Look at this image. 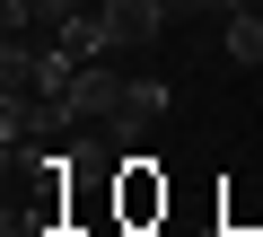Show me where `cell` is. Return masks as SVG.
I'll use <instances>...</instances> for the list:
<instances>
[{"instance_id": "ba28073f", "label": "cell", "mask_w": 263, "mask_h": 237, "mask_svg": "<svg viewBox=\"0 0 263 237\" xmlns=\"http://www.w3.org/2000/svg\"><path fill=\"white\" fill-rule=\"evenodd\" d=\"M184 9H219V0H176V18H184Z\"/></svg>"}, {"instance_id": "8992f818", "label": "cell", "mask_w": 263, "mask_h": 237, "mask_svg": "<svg viewBox=\"0 0 263 237\" xmlns=\"http://www.w3.org/2000/svg\"><path fill=\"white\" fill-rule=\"evenodd\" d=\"M219 18H228V27H219V35H228V62H237V70H263V0L219 9Z\"/></svg>"}, {"instance_id": "3957f363", "label": "cell", "mask_w": 263, "mask_h": 237, "mask_svg": "<svg viewBox=\"0 0 263 237\" xmlns=\"http://www.w3.org/2000/svg\"><path fill=\"white\" fill-rule=\"evenodd\" d=\"M167 105H176V88L158 79V70H141L123 88V114H114V141H141V132H158L167 123Z\"/></svg>"}, {"instance_id": "52a82bcc", "label": "cell", "mask_w": 263, "mask_h": 237, "mask_svg": "<svg viewBox=\"0 0 263 237\" xmlns=\"http://www.w3.org/2000/svg\"><path fill=\"white\" fill-rule=\"evenodd\" d=\"M79 9H88V0H27V35H35V44H53Z\"/></svg>"}, {"instance_id": "277c9868", "label": "cell", "mask_w": 263, "mask_h": 237, "mask_svg": "<svg viewBox=\"0 0 263 237\" xmlns=\"http://www.w3.org/2000/svg\"><path fill=\"white\" fill-rule=\"evenodd\" d=\"M105 18H114L123 44H158V35L176 27V0H105Z\"/></svg>"}, {"instance_id": "7a4b0ae2", "label": "cell", "mask_w": 263, "mask_h": 237, "mask_svg": "<svg viewBox=\"0 0 263 237\" xmlns=\"http://www.w3.org/2000/svg\"><path fill=\"white\" fill-rule=\"evenodd\" d=\"M114 211H123V228H149V220L167 211V176H158L149 158H123V167H114Z\"/></svg>"}, {"instance_id": "5b68a950", "label": "cell", "mask_w": 263, "mask_h": 237, "mask_svg": "<svg viewBox=\"0 0 263 237\" xmlns=\"http://www.w3.org/2000/svg\"><path fill=\"white\" fill-rule=\"evenodd\" d=\"M62 44H70L79 62H114V53H123V35H114V18H105V0H97V9H79V18L62 27Z\"/></svg>"}, {"instance_id": "6da1fadb", "label": "cell", "mask_w": 263, "mask_h": 237, "mask_svg": "<svg viewBox=\"0 0 263 237\" xmlns=\"http://www.w3.org/2000/svg\"><path fill=\"white\" fill-rule=\"evenodd\" d=\"M123 88H132V79H123L114 62H79V79H70V97H62V105L79 114L88 132H114V114H123Z\"/></svg>"}]
</instances>
